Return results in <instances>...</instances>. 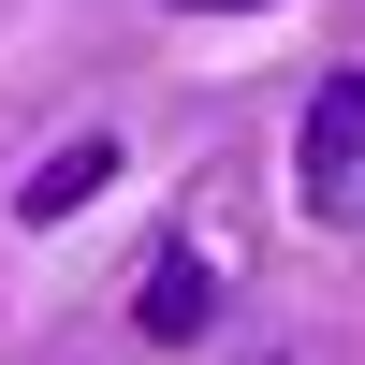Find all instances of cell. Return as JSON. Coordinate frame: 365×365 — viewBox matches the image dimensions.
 Listing matches in <instances>:
<instances>
[{
    "label": "cell",
    "instance_id": "obj_2",
    "mask_svg": "<svg viewBox=\"0 0 365 365\" xmlns=\"http://www.w3.org/2000/svg\"><path fill=\"white\" fill-rule=\"evenodd\" d=\"M103 175H117V132H58L44 161H29V190H15V205H29V220H73Z\"/></svg>",
    "mask_w": 365,
    "mask_h": 365
},
{
    "label": "cell",
    "instance_id": "obj_1",
    "mask_svg": "<svg viewBox=\"0 0 365 365\" xmlns=\"http://www.w3.org/2000/svg\"><path fill=\"white\" fill-rule=\"evenodd\" d=\"M292 205H307V220H365V73H322V88H307Z\"/></svg>",
    "mask_w": 365,
    "mask_h": 365
},
{
    "label": "cell",
    "instance_id": "obj_3",
    "mask_svg": "<svg viewBox=\"0 0 365 365\" xmlns=\"http://www.w3.org/2000/svg\"><path fill=\"white\" fill-rule=\"evenodd\" d=\"M146 336H161V351L205 336V249H161V263H146Z\"/></svg>",
    "mask_w": 365,
    "mask_h": 365
},
{
    "label": "cell",
    "instance_id": "obj_4",
    "mask_svg": "<svg viewBox=\"0 0 365 365\" xmlns=\"http://www.w3.org/2000/svg\"><path fill=\"white\" fill-rule=\"evenodd\" d=\"M190 15H249V0H190Z\"/></svg>",
    "mask_w": 365,
    "mask_h": 365
}]
</instances>
